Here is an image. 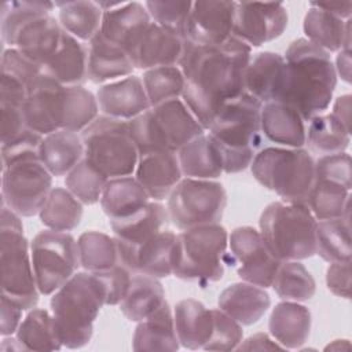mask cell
<instances>
[{"label":"cell","instance_id":"cell-1","mask_svg":"<svg viewBox=\"0 0 352 352\" xmlns=\"http://www.w3.org/2000/svg\"><path fill=\"white\" fill-rule=\"evenodd\" d=\"M252 48L235 37L219 45L186 41L179 67L184 76L182 100L208 129L221 107L245 92V72Z\"/></svg>","mask_w":352,"mask_h":352},{"label":"cell","instance_id":"cell-2","mask_svg":"<svg viewBox=\"0 0 352 352\" xmlns=\"http://www.w3.org/2000/svg\"><path fill=\"white\" fill-rule=\"evenodd\" d=\"M286 84L279 102L296 109L304 121L322 114L333 99L337 73L330 54L301 37L285 51Z\"/></svg>","mask_w":352,"mask_h":352},{"label":"cell","instance_id":"cell-3","mask_svg":"<svg viewBox=\"0 0 352 352\" xmlns=\"http://www.w3.org/2000/svg\"><path fill=\"white\" fill-rule=\"evenodd\" d=\"M261 106L257 99L243 92L227 102L208 128L221 154L226 173L245 170L261 150Z\"/></svg>","mask_w":352,"mask_h":352},{"label":"cell","instance_id":"cell-4","mask_svg":"<svg viewBox=\"0 0 352 352\" xmlns=\"http://www.w3.org/2000/svg\"><path fill=\"white\" fill-rule=\"evenodd\" d=\"M106 305L102 280L94 272H76L51 297L50 307L63 346H85L94 333V322Z\"/></svg>","mask_w":352,"mask_h":352},{"label":"cell","instance_id":"cell-5","mask_svg":"<svg viewBox=\"0 0 352 352\" xmlns=\"http://www.w3.org/2000/svg\"><path fill=\"white\" fill-rule=\"evenodd\" d=\"M316 223L305 204L275 201L263 210L260 235L279 261H300L316 254Z\"/></svg>","mask_w":352,"mask_h":352},{"label":"cell","instance_id":"cell-6","mask_svg":"<svg viewBox=\"0 0 352 352\" xmlns=\"http://www.w3.org/2000/svg\"><path fill=\"white\" fill-rule=\"evenodd\" d=\"M128 125L139 155L155 151L177 153L205 132L182 99L153 106L128 121Z\"/></svg>","mask_w":352,"mask_h":352},{"label":"cell","instance_id":"cell-7","mask_svg":"<svg viewBox=\"0 0 352 352\" xmlns=\"http://www.w3.org/2000/svg\"><path fill=\"white\" fill-rule=\"evenodd\" d=\"M253 177L283 202L305 204L315 179V160L305 148L264 147L250 164Z\"/></svg>","mask_w":352,"mask_h":352},{"label":"cell","instance_id":"cell-8","mask_svg":"<svg viewBox=\"0 0 352 352\" xmlns=\"http://www.w3.org/2000/svg\"><path fill=\"white\" fill-rule=\"evenodd\" d=\"M1 294L18 302L23 311L36 308L38 287L33 271L30 243L23 235L21 216L1 204L0 220Z\"/></svg>","mask_w":352,"mask_h":352},{"label":"cell","instance_id":"cell-9","mask_svg":"<svg viewBox=\"0 0 352 352\" xmlns=\"http://www.w3.org/2000/svg\"><path fill=\"white\" fill-rule=\"evenodd\" d=\"M227 246L228 232L220 223L182 231L176 235L172 275L202 285L220 280Z\"/></svg>","mask_w":352,"mask_h":352},{"label":"cell","instance_id":"cell-10","mask_svg":"<svg viewBox=\"0 0 352 352\" xmlns=\"http://www.w3.org/2000/svg\"><path fill=\"white\" fill-rule=\"evenodd\" d=\"M85 158L109 179L131 176L139 151L131 136L128 121L98 116L81 133Z\"/></svg>","mask_w":352,"mask_h":352},{"label":"cell","instance_id":"cell-11","mask_svg":"<svg viewBox=\"0 0 352 352\" xmlns=\"http://www.w3.org/2000/svg\"><path fill=\"white\" fill-rule=\"evenodd\" d=\"M227 205L221 183L202 179H182L168 197L169 220L179 230L220 223Z\"/></svg>","mask_w":352,"mask_h":352},{"label":"cell","instance_id":"cell-12","mask_svg":"<svg viewBox=\"0 0 352 352\" xmlns=\"http://www.w3.org/2000/svg\"><path fill=\"white\" fill-rule=\"evenodd\" d=\"M33 271L40 294H54L80 265L77 241L63 231L44 230L30 242Z\"/></svg>","mask_w":352,"mask_h":352},{"label":"cell","instance_id":"cell-13","mask_svg":"<svg viewBox=\"0 0 352 352\" xmlns=\"http://www.w3.org/2000/svg\"><path fill=\"white\" fill-rule=\"evenodd\" d=\"M52 188V175L40 157L19 160L1 168V204L21 217L38 214Z\"/></svg>","mask_w":352,"mask_h":352},{"label":"cell","instance_id":"cell-14","mask_svg":"<svg viewBox=\"0 0 352 352\" xmlns=\"http://www.w3.org/2000/svg\"><path fill=\"white\" fill-rule=\"evenodd\" d=\"M228 245L238 276L263 289L271 287L280 261L271 254L260 231L250 226L236 227L228 235Z\"/></svg>","mask_w":352,"mask_h":352},{"label":"cell","instance_id":"cell-15","mask_svg":"<svg viewBox=\"0 0 352 352\" xmlns=\"http://www.w3.org/2000/svg\"><path fill=\"white\" fill-rule=\"evenodd\" d=\"M287 11L282 3H236L231 36L252 47H260L282 36Z\"/></svg>","mask_w":352,"mask_h":352},{"label":"cell","instance_id":"cell-16","mask_svg":"<svg viewBox=\"0 0 352 352\" xmlns=\"http://www.w3.org/2000/svg\"><path fill=\"white\" fill-rule=\"evenodd\" d=\"M23 114L28 128L41 136L62 129L66 117V87L41 73L23 103Z\"/></svg>","mask_w":352,"mask_h":352},{"label":"cell","instance_id":"cell-17","mask_svg":"<svg viewBox=\"0 0 352 352\" xmlns=\"http://www.w3.org/2000/svg\"><path fill=\"white\" fill-rule=\"evenodd\" d=\"M236 1H192L183 38L195 45H219L232 33Z\"/></svg>","mask_w":352,"mask_h":352},{"label":"cell","instance_id":"cell-18","mask_svg":"<svg viewBox=\"0 0 352 352\" xmlns=\"http://www.w3.org/2000/svg\"><path fill=\"white\" fill-rule=\"evenodd\" d=\"M117 241L120 263L132 274L153 278H166L173 271V250L176 234L164 230L138 245H126Z\"/></svg>","mask_w":352,"mask_h":352},{"label":"cell","instance_id":"cell-19","mask_svg":"<svg viewBox=\"0 0 352 352\" xmlns=\"http://www.w3.org/2000/svg\"><path fill=\"white\" fill-rule=\"evenodd\" d=\"M151 23V18L142 3L118 1L113 8L103 11L99 33L110 43L125 50L131 59L132 54Z\"/></svg>","mask_w":352,"mask_h":352},{"label":"cell","instance_id":"cell-20","mask_svg":"<svg viewBox=\"0 0 352 352\" xmlns=\"http://www.w3.org/2000/svg\"><path fill=\"white\" fill-rule=\"evenodd\" d=\"M286 84V62L283 55L263 51L252 55L245 72V92L261 104L279 102Z\"/></svg>","mask_w":352,"mask_h":352},{"label":"cell","instance_id":"cell-21","mask_svg":"<svg viewBox=\"0 0 352 352\" xmlns=\"http://www.w3.org/2000/svg\"><path fill=\"white\" fill-rule=\"evenodd\" d=\"M96 99L103 116L122 121H131L151 107L142 78L132 74L103 84Z\"/></svg>","mask_w":352,"mask_h":352},{"label":"cell","instance_id":"cell-22","mask_svg":"<svg viewBox=\"0 0 352 352\" xmlns=\"http://www.w3.org/2000/svg\"><path fill=\"white\" fill-rule=\"evenodd\" d=\"M184 45L186 40L180 34L164 29L151 21L132 54L133 66L140 70L179 66Z\"/></svg>","mask_w":352,"mask_h":352},{"label":"cell","instance_id":"cell-23","mask_svg":"<svg viewBox=\"0 0 352 352\" xmlns=\"http://www.w3.org/2000/svg\"><path fill=\"white\" fill-rule=\"evenodd\" d=\"M182 176L177 153L155 151L139 155L135 177L147 191L150 199L162 201L168 198Z\"/></svg>","mask_w":352,"mask_h":352},{"label":"cell","instance_id":"cell-24","mask_svg":"<svg viewBox=\"0 0 352 352\" xmlns=\"http://www.w3.org/2000/svg\"><path fill=\"white\" fill-rule=\"evenodd\" d=\"M65 30L60 23L48 15H40L25 23L16 33L12 47L32 62L44 66L56 52Z\"/></svg>","mask_w":352,"mask_h":352},{"label":"cell","instance_id":"cell-25","mask_svg":"<svg viewBox=\"0 0 352 352\" xmlns=\"http://www.w3.org/2000/svg\"><path fill=\"white\" fill-rule=\"evenodd\" d=\"M260 122L263 136L280 147L301 148L305 144V121L300 113L283 102L261 106Z\"/></svg>","mask_w":352,"mask_h":352},{"label":"cell","instance_id":"cell-26","mask_svg":"<svg viewBox=\"0 0 352 352\" xmlns=\"http://www.w3.org/2000/svg\"><path fill=\"white\" fill-rule=\"evenodd\" d=\"M0 66V102L23 106L33 84L43 73L41 66L28 59L16 48L3 50Z\"/></svg>","mask_w":352,"mask_h":352},{"label":"cell","instance_id":"cell-27","mask_svg":"<svg viewBox=\"0 0 352 352\" xmlns=\"http://www.w3.org/2000/svg\"><path fill=\"white\" fill-rule=\"evenodd\" d=\"M217 305L239 324L250 326L263 318L271 305V298L265 289L242 280L227 286L220 293Z\"/></svg>","mask_w":352,"mask_h":352},{"label":"cell","instance_id":"cell-28","mask_svg":"<svg viewBox=\"0 0 352 352\" xmlns=\"http://www.w3.org/2000/svg\"><path fill=\"white\" fill-rule=\"evenodd\" d=\"M311 324V312L305 305L283 300L274 307L270 315L268 330L282 348L297 349L308 341Z\"/></svg>","mask_w":352,"mask_h":352},{"label":"cell","instance_id":"cell-29","mask_svg":"<svg viewBox=\"0 0 352 352\" xmlns=\"http://www.w3.org/2000/svg\"><path fill=\"white\" fill-rule=\"evenodd\" d=\"M135 66L129 54L98 33L88 43V80L94 84L116 81L132 74Z\"/></svg>","mask_w":352,"mask_h":352},{"label":"cell","instance_id":"cell-30","mask_svg":"<svg viewBox=\"0 0 352 352\" xmlns=\"http://www.w3.org/2000/svg\"><path fill=\"white\" fill-rule=\"evenodd\" d=\"M41 69L65 87L82 85L88 80V48L65 32L59 48Z\"/></svg>","mask_w":352,"mask_h":352},{"label":"cell","instance_id":"cell-31","mask_svg":"<svg viewBox=\"0 0 352 352\" xmlns=\"http://www.w3.org/2000/svg\"><path fill=\"white\" fill-rule=\"evenodd\" d=\"M307 40L330 52L351 50V18L341 19L311 3L302 22Z\"/></svg>","mask_w":352,"mask_h":352},{"label":"cell","instance_id":"cell-32","mask_svg":"<svg viewBox=\"0 0 352 352\" xmlns=\"http://www.w3.org/2000/svg\"><path fill=\"white\" fill-rule=\"evenodd\" d=\"M175 329L182 346L187 349H204L213 330V309L201 301L186 298L175 305Z\"/></svg>","mask_w":352,"mask_h":352},{"label":"cell","instance_id":"cell-33","mask_svg":"<svg viewBox=\"0 0 352 352\" xmlns=\"http://www.w3.org/2000/svg\"><path fill=\"white\" fill-rule=\"evenodd\" d=\"M148 202L147 191L132 176L109 179L100 197V206L110 221L126 219L143 209Z\"/></svg>","mask_w":352,"mask_h":352},{"label":"cell","instance_id":"cell-34","mask_svg":"<svg viewBox=\"0 0 352 352\" xmlns=\"http://www.w3.org/2000/svg\"><path fill=\"white\" fill-rule=\"evenodd\" d=\"M85 155L78 132L59 129L43 138L40 160L55 177L67 175Z\"/></svg>","mask_w":352,"mask_h":352},{"label":"cell","instance_id":"cell-35","mask_svg":"<svg viewBox=\"0 0 352 352\" xmlns=\"http://www.w3.org/2000/svg\"><path fill=\"white\" fill-rule=\"evenodd\" d=\"M179 346L173 314L166 301L150 316L138 322L132 338L133 351H177Z\"/></svg>","mask_w":352,"mask_h":352},{"label":"cell","instance_id":"cell-36","mask_svg":"<svg viewBox=\"0 0 352 352\" xmlns=\"http://www.w3.org/2000/svg\"><path fill=\"white\" fill-rule=\"evenodd\" d=\"M182 173L190 179L214 180L223 172V158L209 135H201L177 151Z\"/></svg>","mask_w":352,"mask_h":352},{"label":"cell","instance_id":"cell-37","mask_svg":"<svg viewBox=\"0 0 352 352\" xmlns=\"http://www.w3.org/2000/svg\"><path fill=\"white\" fill-rule=\"evenodd\" d=\"M168 210L158 201H150L143 209L135 214L110 221V227L114 232V238L126 245H138L160 231H164L168 226Z\"/></svg>","mask_w":352,"mask_h":352},{"label":"cell","instance_id":"cell-38","mask_svg":"<svg viewBox=\"0 0 352 352\" xmlns=\"http://www.w3.org/2000/svg\"><path fill=\"white\" fill-rule=\"evenodd\" d=\"M164 301L165 292L157 278L133 274L120 309L128 320L140 322L155 312Z\"/></svg>","mask_w":352,"mask_h":352},{"label":"cell","instance_id":"cell-39","mask_svg":"<svg viewBox=\"0 0 352 352\" xmlns=\"http://www.w3.org/2000/svg\"><path fill=\"white\" fill-rule=\"evenodd\" d=\"M349 198L351 187L333 179L315 176L307 205L316 220L337 219L349 216Z\"/></svg>","mask_w":352,"mask_h":352},{"label":"cell","instance_id":"cell-40","mask_svg":"<svg viewBox=\"0 0 352 352\" xmlns=\"http://www.w3.org/2000/svg\"><path fill=\"white\" fill-rule=\"evenodd\" d=\"M62 29L80 41H91L100 30L103 10L98 1L77 0L55 3Z\"/></svg>","mask_w":352,"mask_h":352},{"label":"cell","instance_id":"cell-41","mask_svg":"<svg viewBox=\"0 0 352 352\" xmlns=\"http://www.w3.org/2000/svg\"><path fill=\"white\" fill-rule=\"evenodd\" d=\"M15 334L23 351H59L63 346L54 316L44 308L30 309Z\"/></svg>","mask_w":352,"mask_h":352},{"label":"cell","instance_id":"cell-42","mask_svg":"<svg viewBox=\"0 0 352 352\" xmlns=\"http://www.w3.org/2000/svg\"><path fill=\"white\" fill-rule=\"evenodd\" d=\"M351 143V132L330 113L315 116L305 128V144L312 153L330 155L344 153Z\"/></svg>","mask_w":352,"mask_h":352},{"label":"cell","instance_id":"cell-43","mask_svg":"<svg viewBox=\"0 0 352 352\" xmlns=\"http://www.w3.org/2000/svg\"><path fill=\"white\" fill-rule=\"evenodd\" d=\"M41 223L54 231H72L82 217V204L63 187H54L38 212Z\"/></svg>","mask_w":352,"mask_h":352},{"label":"cell","instance_id":"cell-44","mask_svg":"<svg viewBox=\"0 0 352 352\" xmlns=\"http://www.w3.org/2000/svg\"><path fill=\"white\" fill-rule=\"evenodd\" d=\"M316 254H319L327 263L351 260L352 249L349 216L318 220Z\"/></svg>","mask_w":352,"mask_h":352},{"label":"cell","instance_id":"cell-45","mask_svg":"<svg viewBox=\"0 0 352 352\" xmlns=\"http://www.w3.org/2000/svg\"><path fill=\"white\" fill-rule=\"evenodd\" d=\"M80 265L88 272L109 270L120 263L116 238L100 231H85L77 239Z\"/></svg>","mask_w":352,"mask_h":352},{"label":"cell","instance_id":"cell-46","mask_svg":"<svg viewBox=\"0 0 352 352\" xmlns=\"http://www.w3.org/2000/svg\"><path fill=\"white\" fill-rule=\"evenodd\" d=\"M271 287L285 301L304 302L316 292V282L300 261H280Z\"/></svg>","mask_w":352,"mask_h":352},{"label":"cell","instance_id":"cell-47","mask_svg":"<svg viewBox=\"0 0 352 352\" xmlns=\"http://www.w3.org/2000/svg\"><path fill=\"white\" fill-rule=\"evenodd\" d=\"M142 81L151 107L179 99L184 88V76L179 66H162L146 70Z\"/></svg>","mask_w":352,"mask_h":352},{"label":"cell","instance_id":"cell-48","mask_svg":"<svg viewBox=\"0 0 352 352\" xmlns=\"http://www.w3.org/2000/svg\"><path fill=\"white\" fill-rule=\"evenodd\" d=\"M55 3L51 1H4L0 12V32L3 43L12 47L18 30L40 15H48Z\"/></svg>","mask_w":352,"mask_h":352},{"label":"cell","instance_id":"cell-49","mask_svg":"<svg viewBox=\"0 0 352 352\" xmlns=\"http://www.w3.org/2000/svg\"><path fill=\"white\" fill-rule=\"evenodd\" d=\"M109 177L103 175L85 157L66 175V188L84 205H94L100 201Z\"/></svg>","mask_w":352,"mask_h":352},{"label":"cell","instance_id":"cell-50","mask_svg":"<svg viewBox=\"0 0 352 352\" xmlns=\"http://www.w3.org/2000/svg\"><path fill=\"white\" fill-rule=\"evenodd\" d=\"M99 113L96 96L82 85L66 87V117L63 128L66 131L82 132Z\"/></svg>","mask_w":352,"mask_h":352},{"label":"cell","instance_id":"cell-51","mask_svg":"<svg viewBox=\"0 0 352 352\" xmlns=\"http://www.w3.org/2000/svg\"><path fill=\"white\" fill-rule=\"evenodd\" d=\"M191 6L192 1L180 0H150L144 3V7L154 23L180 34L182 37Z\"/></svg>","mask_w":352,"mask_h":352},{"label":"cell","instance_id":"cell-52","mask_svg":"<svg viewBox=\"0 0 352 352\" xmlns=\"http://www.w3.org/2000/svg\"><path fill=\"white\" fill-rule=\"evenodd\" d=\"M242 324L219 308H213V330L205 351H234L243 341Z\"/></svg>","mask_w":352,"mask_h":352},{"label":"cell","instance_id":"cell-53","mask_svg":"<svg viewBox=\"0 0 352 352\" xmlns=\"http://www.w3.org/2000/svg\"><path fill=\"white\" fill-rule=\"evenodd\" d=\"M43 138L44 136H41L40 133L28 128L23 133H21L14 140H11L8 143H3L1 144V165L7 166L19 160L40 157V146H41Z\"/></svg>","mask_w":352,"mask_h":352},{"label":"cell","instance_id":"cell-54","mask_svg":"<svg viewBox=\"0 0 352 352\" xmlns=\"http://www.w3.org/2000/svg\"><path fill=\"white\" fill-rule=\"evenodd\" d=\"M94 274L99 276V279L104 286L106 305L120 304L128 292L133 274L121 263L116 264L109 270L94 272Z\"/></svg>","mask_w":352,"mask_h":352},{"label":"cell","instance_id":"cell-55","mask_svg":"<svg viewBox=\"0 0 352 352\" xmlns=\"http://www.w3.org/2000/svg\"><path fill=\"white\" fill-rule=\"evenodd\" d=\"M315 176L337 180L346 187H352L351 180V155L348 153H338L330 155H320L315 161Z\"/></svg>","mask_w":352,"mask_h":352},{"label":"cell","instance_id":"cell-56","mask_svg":"<svg viewBox=\"0 0 352 352\" xmlns=\"http://www.w3.org/2000/svg\"><path fill=\"white\" fill-rule=\"evenodd\" d=\"M28 129L23 106L0 102V138L1 144L18 138Z\"/></svg>","mask_w":352,"mask_h":352},{"label":"cell","instance_id":"cell-57","mask_svg":"<svg viewBox=\"0 0 352 352\" xmlns=\"http://www.w3.org/2000/svg\"><path fill=\"white\" fill-rule=\"evenodd\" d=\"M326 285L333 294L348 300L351 296V260L330 263L326 271Z\"/></svg>","mask_w":352,"mask_h":352},{"label":"cell","instance_id":"cell-58","mask_svg":"<svg viewBox=\"0 0 352 352\" xmlns=\"http://www.w3.org/2000/svg\"><path fill=\"white\" fill-rule=\"evenodd\" d=\"M23 308L11 300L10 297L1 294L0 302V334L3 337H10L16 333L22 322Z\"/></svg>","mask_w":352,"mask_h":352},{"label":"cell","instance_id":"cell-59","mask_svg":"<svg viewBox=\"0 0 352 352\" xmlns=\"http://www.w3.org/2000/svg\"><path fill=\"white\" fill-rule=\"evenodd\" d=\"M282 346L270 338L265 333H257L238 345V351H263V349H280Z\"/></svg>","mask_w":352,"mask_h":352},{"label":"cell","instance_id":"cell-60","mask_svg":"<svg viewBox=\"0 0 352 352\" xmlns=\"http://www.w3.org/2000/svg\"><path fill=\"white\" fill-rule=\"evenodd\" d=\"M345 129L351 132V95H341L336 99L330 113Z\"/></svg>","mask_w":352,"mask_h":352},{"label":"cell","instance_id":"cell-61","mask_svg":"<svg viewBox=\"0 0 352 352\" xmlns=\"http://www.w3.org/2000/svg\"><path fill=\"white\" fill-rule=\"evenodd\" d=\"M314 6L323 8L324 11L341 18V19H349L351 18V10H352V1H330V3H312Z\"/></svg>","mask_w":352,"mask_h":352},{"label":"cell","instance_id":"cell-62","mask_svg":"<svg viewBox=\"0 0 352 352\" xmlns=\"http://www.w3.org/2000/svg\"><path fill=\"white\" fill-rule=\"evenodd\" d=\"M334 69L337 76H340L342 81L351 82V50L338 51Z\"/></svg>","mask_w":352,"mask_h":352},{"label":"cell","instance_id":"cell-63","mask_svg":"<svg viewBox=\"0 0 352 352\" xmlns=\"http://www.w3.org/2000/svg\"><path fill=\"white\" fill-rule=\"evenodd\" d=\"M11 338H4L1 342V351H23L21 342L18 341V338H12V342H10Z\"/></svg>","mask_w":352,"mask_h":352}]
</instances>
